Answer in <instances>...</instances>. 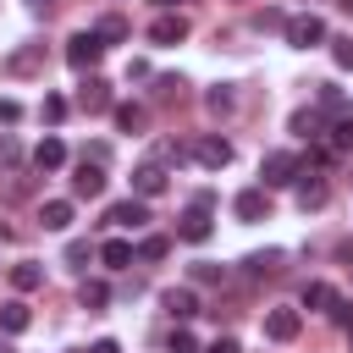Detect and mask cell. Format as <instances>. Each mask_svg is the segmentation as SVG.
Here are the masks:
<instances>
[{
	"instance_id": "cell-1",
	"label": "cell",
	"mask_w": 353,
	"mask_h": 353,
	"mask_svg": "<svg viewBox=\"0 0 353 353\" xmlns=\"http://www.w3.org/2000/svg\"><path fill=\"white\" fill-rule=\"evenodd\" d=\"M298 165H303V160H298L292 149H270V154L259 160V188H265V193H270V188H287V182L298 176Z\"/></svg>"
},
{
	"instance_id": "cell-2",
	"label": "cell",
	"mask_w": 353,
	"mask_h": 353,
	"mask_svg": "<svg viewBox=\"0 0 353 353\" xmlns=\"http://www.w3.org/2000/svg\"><path fill=\"white\" fill-rule=\"evenodd\" d=\"M99 55H105V44H99V33H94V28L66 39V66H72V72H94V66H99Z\"/></svg>"
},
{
	"instance_id": "cell-3",
	"label": "cell",
	"mask_w": 353,
	"mask_h": 353,
	"mask_svg": "<svg viewBox=\"0 0 353 353\" xmlns=\"http://www.w3.org/2000/svg\"><path fill=\"white\" fill-rule=\"evenodd\" d=\"M281 33H287V44H292V50H309V44H320V39H325V22H320L314 11H298V17H287V22H281Z\"/></svg>"
},
{
	"instance_id": "cell-4",
	"label": "cell",
	"mask_w": 353,
	"mask_h": 353,
	"mask_svg": "<svg viewBox=\"0 0 353 353\" xmlns=\"http://www.w3.org/2000/svg\"><path fill=\"white\" fill-rule=\"evenodd\" d=\"M303 331V314L292 309V303H276V309H265V336L270 342H292Z\"/></svg>"
},
{
	"instance_id": "cell-5",
	"label": "cell",
	"mask_w": 353,
	"mask_h": 353,
	"mask_svg": "<svg viewBox=\"0 0 353 353\" xmlns=\"http://www.w3.org/2000/svg\"><path fill=\"white\" fill-rule=\"evenodd\" d=\"M193 160H199L204 171H221V165H232V143H226L221 132H204V138L193 143Z\"/></svg>"
},
{
	"instance_id": "cell-6",
	"label": "cell",
	"mask_w": 353,
	"mask_h": 353,
	"mask_svg": "<svg viewBox=\"0 0 353 353\" xmlns=\"http://www.w3.org/2000/svg\"><path fill=\"white\" fill-rule=\"evenodd\" d=\"M165 182H171V176H165V165H154V160H143V165L132 171V193H138L143 204H149V199H160V193H165Z\"/></svg>"
},
{
	"instance_id": "cell-7",
	"label": "cell",
	"mask_w": 353,
	"mask_h": 353,
	"mask_svg": "<svg viewBox=\"0 0 353 353\" xmlns=\"http://www.w3.org/2000/svg\"><path fill=\"white\" fill-rule=\"evenodd\" d=\"M77 105H83V110H88V116H99V110H110V105H116V99H110V83H105V77H94V72H88V83H83V88H77Z\"/></svg>"
},
{
	"instance_id": "cell-8",
	"label": "cell",
	"mask_w": 353,
	"mask_h": 353,
	"mask_svg": "<svg viewBox=\"0 0 353 353\" xmlns=\"http://www.w3.org/2000/svg\"><path fill=\"white\" fill-rule=\"evenodd\" d=\"M292 188H298V210H320V204H325V182H320V176H314L309 165H298Z\"/></svg>"
},
{
	"instance_id": "cell-9",
	"label": "cell",
	"mask_w": 353,
	"mask_h": 353,
	"mask_svg": "<svg viewBox=\"0 0 353 353\" xmlns=\"http://www.w3.org/2000/svg\"><path fill=\"white\" fill-rule=\"evenodd\" d=\"M110 226H127V232H138V226H149V204L143 199H121V204H110V215H105Z\"/></svg>"
},
{
	"instance_id": "cell-10",
	"label": "cell",
	"mask_w": 353,
	"mask_h": 353,
	"mask_svg": "<svg viewBox=\"0 0 353 353\" xmlns=\"http://www.w3.org/2000/svg\"><path fill=\"white\" fill-rule=\"evenodd\" d=\"M105 193V165H77V176H72V199H99Z\"/></svg>"
},
{
	"instance_id": "cell-11",
	"label": "cell",
	"mask_w": 353,
	"mask_h": 353,
	"mask_svg": "<svg viewBox=\"0 0 353 353\" xmlns=\"http://www.w3.org/2000/svg\"><path fill=\"white\" fill-rule=\"evenodd\" d=\"M232 210H237V221H265V210H270V193H265V188H243V193L232 199Z\"/></svg>"
},
{
	"instance_id": "cell-12",
	"label": "cell",
	"mask_w": 353,
	"mask_h": 353,
	"mask_svg": "<svg viewBox=\"0 0 353 353\" xmlns=\"http://www.w3.org/2000/svg\"><path fill=\"white\" fill-rule=\"evenodd\" d=\"M210 232H215V221H210V210H199V204H193V210L182 215V226H176L182 243H210Z\"/></svg>"
},
{
	"instance_id": "cell-13",
	"label": "cell",
	"mask_w": 353,
	"mask_h": 353,
	"mask_svg": "<svg viewBox=\"0 0 353 353\" xmlns=\"http://www.w3.org/2000/svg\"><path fill=\"white\" fill-rule=\"evenodd\" d=\"M149 39H154V44H182V39H188V17H171V11L154 17V22H149Z\"/></svg>"
},
{
	"instance_id": "cell-14",
	"label": "cell",
	"mask_w": 353,
	"mask_h": 353,
	"mask_svg": "<svg viewBox=\"0 0 353 353\" xmlns=\"http://www.w3.org/2000/svg\"><path fill=\"white\" fill-rule=\"evenodd\" d=\"M33 165H39V171H61V165H66V143H61L55 132H44L39 149H33Z\"/></svg>"
},
{
	"instance_id": "cell-15",
	"label": "cell",
	"mask_w": 353,
	"mask_h": 353,
	"mask_svg": "<svg viewBox=\"0 0 353 353\" xmlns=\"http://www.w3.org/2000/svg\"><path fill=\"white\" fill-rule=\"evenodd\" d=\"M39 226L44 232H66L72 226V199H44L39 204Z\"/></svg>"
},
{
	"instance_id": "cell-16",
	"label": "cell",
	"mask_w": 353,
	"mask_h": 353,
	"mask_svg": "<svg viewBox=\"0 0 353 353\" xmlns=\"http://www.w3.org/2000/svg\"><path fill=\"white\" fill-rule=\"evenodd\" d=\"M165 309H171V320H176V325H188V320L199 314V298H193V287H171V292H165Z\"/></svg>"
},
{
	"instance_id": "cell-17",
	"label": "cell",
	"mask_w": 353,
	"mask_h": 353,
	"mask_svg": "<svg viewBox=\"0 0 353 353\" xmlns=\"http://www.w3.org/2000/svg\"><path fill=\"white\" fill-rule=\"evenodd\" d=\"M28 325H33V314H28V303H22V298L0 303V331H6V336H22Z\"/></svg>"
},
{
	"instance_id": "cell-18",
	"label": "cell",
	"mask_w": 353,
	"mask_h": 353,
	"mask_svg": "<svg viewBox=\"0 0 353 353\" xmlns=\"http://www.w3.org/2000/svg\"><path fill=\"white\" fill-rule=\"evenodd\" d=\"M11 287H17V292H39V287H44V265H39V259L11 265Z\"/></svg>"
},
{
	"instance_id": "cell-19",
	"label": "cell",
	"mask_w": 353,
	"mask_h": 353,
	"mask_svg": "<svg viewBox=\"0 0 353 353\" xmlns=\"http://www.w3.org/2000/svg\"><path fill=\"white\" fill-rule=\"evenodd\" d=\"M331 303H336V287H331V281H309V287H303V309L331 314Z\"/></svg>"
},
{
	"instance_id": "cell-20",
	"label": "cell",
	"mask_w": 353,
	"mask_h": 353,
	"mask_svg": "<svg viewBox=\"0 0 353 353\" xmlns=\"http://www.w3.org/2000/svg\"><path fill=\"white\" fill-rule=\"evenodd\" d=\"M110 116H116L121 132H143V127H149V110H143V105H110Z\"/></svg>"
},
{
	"instance_id": "cell-21",
	"label": "cell",
	"mask_w": 353,
	"mask_h": 353,
	"mask_svg": "<svg viewBox=\"0 0 353 353\" xmlns=\"http://www.w3.org/2000/svg\"><path fill=\"white\" fill-rule=\"evenodd\" d=\"M99 259H105L110 270H121V265H132V243H121V237H110V243L99 248Z\"/></svg>"
},
{
	"instance_id": "cell-22",
	"label": "cell",
	"mask_w": 353,
	"mask_h": 353,
	"mask_svg": "<svg viewBox=\"0 0 353 353\" xmlns=\"http://www.w3.org/2000/svg\"><path fill=\"white\" fill-rule=\"evenodd\" d=\"M331 149H342V154L353 149V110H342V116L331 121Z\"/></svg>"
},
{
	"instance_id": "cell-23",
	"label": "cell",
	"mask_w": 353,
	"mask_h": 353,
	"mask_svg": "<svg viewBox=\"0 0 353 353\" xmlns=\"http://www.w3.org/2000/svg\"><path fill=\"white\" fill-rule=\"evenodd\" d=\"M94 33H99V44H121L127 39V17H99Z\"/></svg>"
},
{
	"instance_id": "cell-24",
	"label": "cell",
	"mask_w": 353,
	"mask_h": 353,
	"mask_svg": "<svg viewBox=\"0 0 353 353\" xmlns=\"http://www.w3.org/2000/svg\"><path fill=\"white\" fill-rule=\"evenodd\" d=\"M39 61H44V50H39V44H28V50H17V55H11L6 66H11L17 77H22V72H39Z\"/></svg>"
},
{
	"instance_id": "cell-25",
	"label": "cell",
	"mask_w": 353,
	"mask_h": 353,
	"mask_svg": "<svg viewBox=\"0 0 353 353\" xmlns=\"http://www.w3.org/2000/svg\"><path fill=\"white\" fill-rule=\"evenodd\" d=\"M77 298H83V309H105V303H110V287H105V281H83Z\"/></svg>"
},
{
	"instance_id": "cell-26",
	"label": "cell",
	"mask_w": 353,
	"mask_h": 353,
	"mask_svg": "<svg viewBox=\"0 0 353 353\" xmlns=\"http://www.w3.org/2000/svg\"><path fill=\"white\" fill-rule=\"evenodd\" d=\"M292 132H298V138H320L325 127H320V116H314V110H292Z\"/></svg>"
},
{
	"instance_id": "cell-27",
	"label": "cell",
	"mask_w": 353,
	"mask_h": 353,
	"mask_svg": "<svg viewBox=\"0 0 353 353\" xmlns=\"http://www.w3.org/2000/svg\"><path fill=\"white\" fill-rule=\"evenodd\" d=\"M243 265H248V276H270V270L281 265V254H276V248H270V254H248Z\"/></svg>"
},
{
	"instance_id": "cell-28",
	"label": "cell",
	"mask_w": 353,
	"mask_h": 353,
	"mask_svg": "<svg viewBox=\"0 0 353 353\" xmlns=\"http://www.w3.org/2000/svg\"><path fill=\"white\" fill-rule=\"evenodd\" d=\"M39 116H44L50 127H61V116H66V99H61V94H44V105H39Z\"/></svg>"
},
{
	"instance_id": "cell-29",
	"label": "cell",
	"mask_w": 353,
	"mask_h": 353,
	"mask_svg": "<svg viewBox=\"0 0 353 353\" xmlns=\"http://www.w3.org/2000/svg\"><path fill=\"white\" fill-rule=\"evenodd\" d=\"M138 254H143V259H165V254H171V243H165V237H143V243H138Z\"/></svg>"
},
{
	"instance_id": "cell-30",
	"label": "cell",
	"mask_w": 353,
	"mask_h": 353,
	"mask_svg": "<svg viewBox=\"0 0 353 353\" xmlns=\"http://www.w3.org/2000/svg\"><path fill=\"white\" fill-rule=\"evenodd\" d=\"M171 353H199V342H193V331H188V325H176V331H171Z\"/></svg>"
},
{
	"instance_id": "cell-31",
	"label": "cell",
	"mask_w": 353,
	"mask_h": 353,
	"mask_svg": "<svg viewBox=\"0 0 353 353\" xmlns=\"http://www.w3.org/2000/svg\"><path fill=\"white\" fill-rule=\"evenodd\" d=\"M331 61H336L342 72H353V39H336V44H331Z\"/></svg>"
},
{
	"instance_id": "cell-32",
	"label": "cell",
	"mask_w": 353,
	"mask_h": 353,
	"mask_svg": "<svg viewBox=\"0 0 353 353\" xmlns=\"http://www.w3.org/2000/svg\"><path fill=\"white\" fill-rule=\"evenodd\" d=\"M204 105H210L215 116H221V110H232V88H226V83H221V88H210V99H204Z\"/></svg>"
},
{
	"instance_id": "cell-33",
	"label": "cell",
	"mask_w": 353,
	"mask_h": 353,
	"mask_svg": "<svg viewBox=\"0 0 353 353\" xmlns=\"http://www.w3.org/2000/svg\"><path fill=\"white\" fill-rule=\"evenodd\" d=\"M193 281H226V265H199Z\"/></svg>"
},
{
	"instance_id": "cell-34",
	"label": "cell",
	"mask_w": 353,
	"mask_h": 353,
	"mask_svg": "<svg viewBox=\"0 0 353 353\" xmlns=\"http://www.w3.org/2000/svg\"><path fill=\"white\" fill-rule=\"evenodd\" d=\"M17 116H22V105H17V99H0V127H11Z\"/></svg>"
},
{
	"instance_id": "cell-35",
	"label": "cell",
	"mask_w": 353,
	"mask_h": 353,
	"mask_svg": "<svg viewBox=\"0 0 353 353\" xmlns=\"http://www.w3.org/2000/svg\"><path fill=\"white\" fill-rule=\"evenodd\" d=\"M204 353H237V342H232V336H221V342H210Z\"/></svg>"
},
{
	"instance_id": "cell-36",
	"label": "cell",
	"mask_w": 353,
	"mask_h": 353,
	"mask_svg": "<svg viewBox=\"0 0 353 353\" xmlns=\"http://www.w3.org/2000/svg\"><path fill=\"white\" fill-rule=\"evenodd\" d=\"M88 353H121V347H116V342H110V336H99V342H94V347H88Z\"/></svg>"
},
{
	"instance_id": "cell-37",
	"label": "cell",
	"mask_w": 353,
	"mask_h": 353,
	"mask_svg": "<svg viewBox=\"0 0 353 353\" xmlns=\"http://www.w3.org/2000/svg\"><path fill=\"white\" fill-rule=\"evenodd\" d=\"M336 6H342V11H347V17H353V0H336Z\"/></svg>"
},
{
	"instance_id": "cell-38",
	"label": "cell",
	"mask_w": 353,
	"mask_h": 353,
	"mask_svg": "<svg viewBox=\"0 0 353 353\" xmlns=\"http://www.w3.org/2000/svg\"><path fill=\"white\" fill-rule=\"evenodd\" d=\"M154 6H176V0H154Z\"/></svg>"
},
{
	"instance_id": "cell-39",
	"label": "cell",
	"mask_w": 353,
	"mask_h": 353,
	"mask_svg": "<svg viewBox=\"0 0 353 353\" xmlns=\"http://www.w3.org/2000/svg\"><path fill=\"white\" fill-rule=\"evenodd\" d=\"M347 342H353V325H347Z\"/></svg>"
},
{
	"instance_id": "cell-40",
	"label": "cell",
	"mask_w": 353,
	"mask_h": 353,
	"mask_svg": "<svg viewBox=\"0 0 353 353\" xmlns=\"http://www.w3.org/2000/svg\"><path fill=\"white\" fill-rule=\"evenodd\" d=\"M0 353H11V347H6V342H0Z\"/></svg>"
},
{
	"instance_id": "cell-41",
	"label": "cell",
	"mask_w": 353,
	"mask_h": 353,
	"mask_svg": "<svg viewBox=\"0 0 353 353\" xmlns=\"http://www.w3.org/2000/svg\"><path fill=\"white\" fill-rule=\"evenodd\" d=\"M33 6H44V0H33Z\"/></svg>"
}]
</instances>
